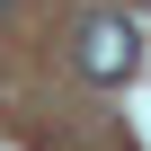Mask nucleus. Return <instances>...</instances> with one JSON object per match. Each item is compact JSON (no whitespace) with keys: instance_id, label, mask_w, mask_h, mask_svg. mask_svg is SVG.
Segmentation results:
<instances>
[{"instance_id":"nucleus-2","label":"nucleus","mask_w":151,"mask_h":151,"mask_svg":"<svg viewBox=\"0 0 151 151\" xmlns=\"http://www.w3.org/2000/svg\"><path fill=\"white\" fill-rule=\"evenodd\" d=\"M0 9H9V0H0Z\"/></svg>"},{"instance_id":"nucleus-1","label":"nucleus","mask_w":151,"mask_h":151,"mask_svg":"<svg viewBox=\"0 0 151 151\" xmlns=\"http://www.w3.org/2000/svg\"><path fill=\"white\" fill-rule=\"evenodd\" d=\"M133 62H142V36H133V18H89V27H80V71H89L98 89L133 80Z\"/></svg>"}]
</instances>
